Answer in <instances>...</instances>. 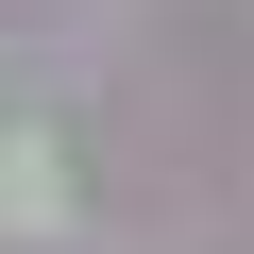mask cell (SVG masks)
Returning <instances> with one entry per match:
<instances>
[{"instance_id": "obj_1", "label": "cell", "mask_w": 254, "mask_h": 254, "mask_svg": "<svg viewBox=\"0 0 254 254\" xmlns=\"http://www.w3.org/2000/svg\"><path fill=\"white\" fill-rule=\"evenodd\" d=\"M68 187H51V136H0V237H51Z\"/></svg>"}]
</instances>
